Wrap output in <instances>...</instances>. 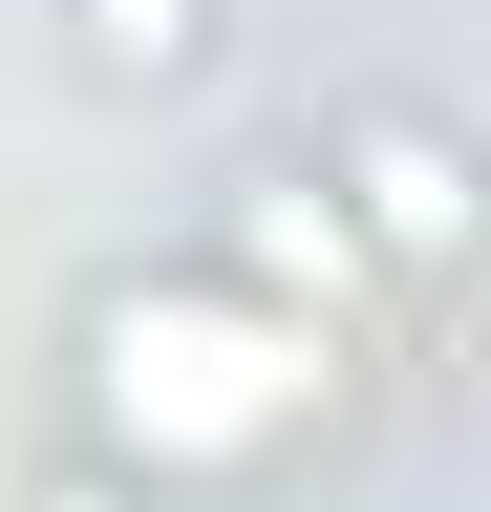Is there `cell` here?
<instances>
[{
    "mask_svg": "<svg viewBox=\"0 0 491 512\" xmlns=\"http://www.w3.org/2000/svg\"><path fill=\"white\" fill-rule=\"evenodd\" d=\"M86 384H107V427L150 470H257L321 406V342L257 320V299H214V278H150V299H86Z\"/></svg>",
    "mask_w": 491,
    "mask_h": 512,
    "instance_id": "1",
    "label": "cell"
},
{
    "mask_svg": "<svg viewBox=\"0 0 491 512\" xmlns=\"http://www.w3.org/2000/svg\"><path fill=\"white\" fill-rule=\"evenodd\" d=\"M299 192L342 214L363 278H449V256L491 235V171H470V128L427 107V86H342V107H321V150H299Z\"/></svg>",
    "mask_w": 491,
    "mask_h": 512,
    "instance_id": "2",
    "label": "cell"
},
{
    "mask_svg": "<svg viewBox=\"0 0 491 512\" xmlns=\"http://www.w3.org/2000/svg\"><path fill=\"white\" fill-rule=\"evenodd\" d=\"M214 43H235V0H65V64L107 107H171V86H214Z\"/></svg>",
    "mask_w": 491,
    "mask_h": 512,
    "instance_id": "4",
    "label": "cell"
},
{
    "mask_svg": "<svg viewBox=\"0 0 491 512\" xmlns=\"http://www.w3.org/2000/svg\"><path fill=\"white\" fill-rule=\"evenodd\" d=\"M214 299H257V320L321 342V320L363 299V256H342V214H321L299 171H235V214H214Z\"/></svg>",
    "mask_w": 491,
    "mask_h": 512,
    "instance_id": "3",
    "label": "cell"
},
{
    "mask_svg": "<svg viewBox=\"0 0 491 512\" xmlns=\"http://www.w3.org/2000/svg\"><path fill=\"white\" fill-rule=\"evenodd\" d=\"M22 512H150V491H129V470H43Z\"/></svg>",
    "mask_w": 491,
    "mask_h": 512,
    "instance_id": "5",
    "label": "cell"
}]
</instances>
